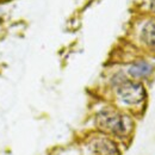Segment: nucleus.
Here are the masks:
<instances>
[{"label":"nucleus","mask_w":155,"mask_h":155,"mask_svg":"<svg viewBox=\"0 0 155 155\" xmlns=\"http://www.w3.org/2000/svg\"><path fill=\"white\" fill-rule=\"evenodd\" d=\"M141 41L146 47L155 51V18L149 19L141 30Z\"/></svg>","instance_id":"obj_5"},{"label":"nucleus","mask_w":155,"mask_h":155,"mask_svg":"<svg viewBox=\"0 0 155 155\" xmlns=\"http://www.w3.org/2000/svg\"><path fill=\"white\" fill-rule=\"evenodd\" d=\"M115 86L118 98L127 105H138L147 97L146 88L141 82L119 78L115 80Z\"/></svg>","instance_id":"obj_2"},{"label":"nucleus","mask_w":155,"mask_h":155,"mask_svg":"<svg viewBox=\"0 0 155 155\" xmlns=\"http://www.w3.org/2000/svg\"><path fill=\"white\" fill-rule=\"evenodd\" d=\"M88 155H119L117 144L109 137H96L87 146Z\"/></svg>","instance_id":"obj_3"},{"label":"nucleus","mask_w":155,"mask_h":155,"mask_svg":"<svg viewBox=\"0 0 155 155\" xmlns=\"http://www.w3.org/2000/svg\"><path fill=\"white\" fill-rule=\"evenodd\" d=\"M96 124L104 133L123 137L130 131V119L114 107H104L96 116Z\"/></svg>","instance_id":"obj_1"},{"label":"nucleus","mask_w":155,"mask_h":155,"mask_svg":"<svg viewBox=\"0 0 155 155\" xmlns=\"http://www.w3.org/2000/svg\"><path fill=\"white\" fill-rule=\"evenodd\" d=\"M152 72H153V66L144 60L135 61L128 68V74L134 79H143L149 77Z\"/></svg>","instance_id":"obj_4"},{"label":"nucleus","mask_w":155,"mask_h":155,"mask_svg":"<svg viewBox=\"0 0 155 155\" xmlns=\"http://www.w3.org/2000/svg\"><path fill=\"white\" fill-rule=\"evenodd\" d=\"M150 10L155 13V0H150Z\"/></svg>","instance_id":"obj_6"}]
</instances>
